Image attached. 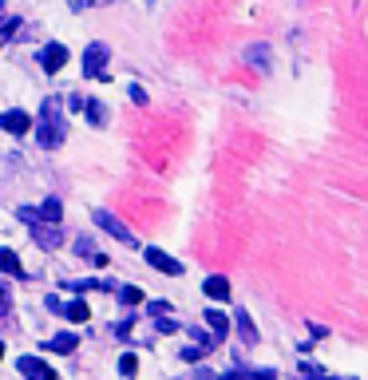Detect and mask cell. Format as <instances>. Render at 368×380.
Here are the masks:
<instances>
[{"instance_id":"20","label":"cell","mask_w":368,"mask_h":380,"mask_svg":"<svg viewBox=\"0 0 368 380\" xmlns=\"http://www.w3.org/2000/svg\"><path fill=\"white\" fill-rule=\"evenodd\" d=\"M60 313H64L67 321H87V305H83V301H72V305H64Z\"/></svg>"},{"instance_id":"26","label":"cell","mask_w":368,"mask_h":380,"mask_svg":"<svg viewBox=\"0 0 368 380\" xmlns=\"http://www.w3.org/2000/svg\"><path fill=\"white\" fill-rule=\"evenodd\" d=\"M297 372H301V377H325V368H321V364H309V361L297 364Z\"/></svg>"},{"instance_id":"33","label":"cell","mask_w":368,"mask_h":380,"mask_svg":"<svg viewBox=\"0 0 368 380\" xmlns=\"http://www.w3.org/2000/svg\"><path fill=\"white\" fill-rule=\"evenodd\" d=\"M0 357H4V345H0Z\"/></svg>"},{"instance_id":"4","label":"cell","mask_w":368,"mask_h":380,"mask_svg":"<svg viewBox=\"0 0 368 380\" xmlns=\"http://www.w3.org/2000/svg\"><path fill=\"white\" fill-rule=\"evenodd\" d=\"M91 218H96V226H103V230H107V234H111L115 242H123V246H135V234H131L127 226H123V222L115 218L111 210H96Z\"/></svg>"},{"instance_id":"29","label":"cell","mask_w":368,"mask_h":380,"mask_svg":"<svg viewBox=\"0 0 368 380\" xmlns=\"http://www.w3.org/2000/svg\"><path fill=\"white\" fill-rule=\"evenodd\" d=\"M131 321H135V317H123V321L115 325V337H131Z\"/></svg>"},{"instance_id":"22","label":"cell","mask_w":368,"mask_h":380,"mask_svg":"<svg viewBox=\"0 0 368 380\" xmlns=\"http://www.w3.org/2000/svg\"><path fill=\"white\" fill-rule=\"evenodd\" d=\"M8 313H12V289H8V285H0V321H4Z\"/></svg>"},{"instance_id":"5","label":"cell","mask_w":368,"mask_h":380,"mask_svg":"<svg viewBox=\"0 0 368 380\" xmlns=\"http://www.w3.org/2000/svg\"><path fill=\"white\" fill-rule=\"evenodd\" d=\"M0 131H8V135H28V131H32V115L20 111V107L0 111Z\"/></svg>"},{"instance_id":"19","label":"cell","mask_w":368,"mask_h":380,"mask_svg":"<svg viewBox=\"0 0 368 380\" xmlns=\"http://www.w3.org/2000/svg\"><path fill=\"white\" fill-rule=\"evenodd\" d=\"M143 297H147L143 289H135V285H119V301H123L127 309H131V305H139Z\"/></svg>"},{"instance_id":"18","label":"cell","mask_w":368,"mask_h":380,"mask_svg":"<svg viewBox=\"0 0 368 380\" xmlns=\"http://www.w3.org/2000/svg\"><path fill=\"white\" fill-rule=\"evenodd\" d=\"M60 218H64L60 198H44V206H40V222H60Z\"/></svg>"},{"instance_id":"27","label":"cell","mask_w":368,"mask_h":380,"mask_svg":"<svg viewBox=\"0 0 368 380\" xmlns=\"http://www.w3.org/2000/svg\"><path fill=\"white\" fill-rule=\"evenodd\" d=\"M67 4L80 12V8H96V4H115V0H67Z\"/></svg>"},{"instance_id":"25","label":"cell","mask_w":368,"mask_h":380,"mask_svg":"<svg viewBox=\"0 0 368 380\" xmlns=\"http://www.w3.org/2000/svg\"><path fill=\"white\" fill-rule=\"evenodd\" d=\"M147 301V297H143ZM147 313L151 317H162V313H171V305H166V301H147Z\"/></svg>"},{"instance_id":"30","label":"cell","mask_w":368,"mask_h":380,"mask_svg":"<svg viewBox=\"0 0 368 380\" xmlns=\"http://www.w3.org/2000/svg\"><path fill=\"white\" fill-rule=\"evenodd\" d=\"M131 99H135V103H147V92L139 87V83H131Z\"/></svg>"},{"instance_id":"32","label":"cell","mask_w":368,"mask_h":380,"mask_svg":"<svg viewBox=\"0 0 368 380\" xmlns=\"http://www.w3.org/2000/svg\"><path fill=\"white\" fill-rule=\"evenodd\" d=\"M83 99H87V95H67V107L80 111V107H83Z\"/></svg>"},{"instance_id":"2","label":"cell","mask_w":368,"mask_h":380,"mask_svg":"<svg viewBox=\"0 0 368 380\" xmlns=\"http://www.w3.org/2000/svg\"><path fill=\"white\" fill-rule=\"evenodd\" d=\"M107 60H111V48L107 44H87L83 48V79H107Z\"/></svg>"},{"instance_id":"16","label":"cell","mask_w":368,"mask_h":380,"mask_svg":"<svg viewBox=\"0 0 368 380\" xmlns=\"http://www.w3.org/2000/svg\"><path fill=\"white\" fill-rule=\"evenodd\" d=\"M246 60L254 63L257 72H266V67H270V48H266V44H254V48H246Z\"/></svg>"},{"instance_id":"28","label":"cell","mask_w":368,"mask_h":380,"mask_svg":"<svg viewBox=\"0 0 368 380\" xmlns=\"http://www.w3.org/2000/svg\"><path fill=\"white\" fill-rule=\"evenodd\" d=\"M159 332H178V321H171V317L162 313L159 317Z\"/></svg>"},{"instance_id":"34","label":"cell","mask_w":368,"mask_h":380,"mask_svg":"<svg viewBox=\"0 0 368 380\" xmlns=\"http://www.w3.org/2000/svg\"><path fill=\"white\" fill-rule=\"evenodd\" d=\"M0 12H4V4H0Z\"/></svg>"},{"instance_id":"13","label":"cell","mask_w":368,"mask_h":380,"mask_svg":"<svg viewBox=\"0 0 368 380\" xmlns=\"http://www.w3.org/2000/svg\"><path fill=\"white\" fill-rule=\"evenodd\" d=\"M202 289H206V297H214V301H226V297H230V282H226L222 273L206 277V282H202Z\"/></svg>"},{"instance_id":"6","label":"cell","mask_w":368,"mask_h":380,"mask_svg":"<svg viewBox=\"0 0 368 380\" xmlns=\"http://www.w3.org/2000/svg\"><path fill=\"white\" fill-rule=\"evenodd\" d=\"M64 63H67V48L64 44H44L40 48V67H44L48 76H56Z\"/></svg>"},{"instance_id":"10","label":"cell","mask_w":368,"mask_h":380,"mask_svg":"<svg viewBox=\"0 0 368 380\" xmlns=\"http://www.w3.org/2000/svg\"><path fill=\"white\" fill-rule=\"evenodd\" d=\"M76 348H80L76 332H56L52 341H44V352H76Z\"/></svg>"},{"instance_id":"3","label":"cell","mask_w":368,"mask_h":380,"mask_svg":"<svg viewBox=\"0 0 368 380\" xmlns=\"http://www.w3.org/2000/svg\"><path fill=\"white\" fill-rule=\"evenodd\" d=\"M28 230H32V242L40 246V250H60V246H64V230H60V222H32Z\"/></svg>"},{"instance_id":"8","label":"cell","mask_w":368,"mask_h":380,"mask_svg":"<svg viewBox=\"0 0 368 380\" xmlns=\"http://www.w3.org/2000/svg\"><path fill=\"white\" fill-rule=\"evenodd\" d=\"M20 377H32V380H56V372H52V364H44L40 357H20Z\"/></svg>"},{"instance_id":"11","label":"cell","mask_w":368,"mask_h":380,"mask_svg":"<svg viewBox=\"0 0 368 380\" xmlns=\"http://www.w3.org/2000/svg\"><path fill=\"white\" fill-rule=\"evenodd\" d=\"M234 325H238V337H241V345H257V329H254V321H250V313L246 309H238V317H234Z\"/></svg>"},{"instance_id":"21","label":"cell","mask_w":368,"mask_h":380,"mask_svg":"<svg viewBox=\"0 0 368 380\" xmlns=\"http://www.w3.org/2000/svg\"><path fill=\"white\" fill-rule=\"evenodd\" d=\"M119 372H123V377H135V372H139V357H135V352H123V361H119Z\"/></svg>"},{"instance_id":"9","label":"cell","mask_w":368,"mask_h":380,"mask_svg":"<svg viewBox=\"0 0 368 380\" xmlns=\"http://www.w3.org/2000/svg\"><path fill=\"white\" fill-rule=\"evenodd\" d=\"M76 253H80V257H87L91 266H107V253L99 250V246H96V242H91L87 234H80V237H76Z\"/></svg>"},{"instance_id":"23","label":"cell","mask_w":368,"mask_h":380,"mask_svg":"<svg viewBox=\"0 0 368 380\" xmlns=\"http://www.w3.org/2000/svg\"><path fill=\"white\" fill-rule=\"evenodd\" d=\"M206 352H210V348L206 345H186V348H182V361H202V357H206Z\"/></svg>"},{"instance_id":"31","label":"cell","mask_w":368,"mask_h":380,"mask_svg":"<svg viewBox=\"0 0 368 380\" xmlns=\"http://www.w3.org/2000/svg\"><path fill=\"white\" fill-rule=\"evenodd\" d=\"M44 305H48V309H52V313H60V309H64V301H60V297H56V293H48V301H44Z\"/></svg>"},{"instance_id":"12","label":"cell","mask_w":368,"mask_h":380,"mask_svg":"<svg viewBox=\"0 0 368 380\" xmlns=\"http://www.w3.org/2000/svg\"><path fill=\"white\" fill-rule=\"evenodd\" d=\"M206 332L214 337V341H222L226 332H230V317L218 313V309H210V313H206Z\"/></svg>"},{"instance_id":"1","label":"cell","mask_w":368,"mask_h":380,"mask_svg":"<svg viewBox=\"0 0 368 380\" xmlns=\"http://www.w3.org/2000/svg\"><path fill=\"white\" fill-rule=\"evenodd\" d=\"M67 135V123H64V107H60V99H44V107H40V123H36V142L52 151V147H60Z\"/></svg>"},{"instance_id":"14","label":"cell","mask_w":368,"mask_h":380,"mask_svg":"<svg viewBox=\"0 0 368 380\" xmlns=\"http://www.w3.org/2000/svg\"><path fill=\"white\" fill-rule=\"evenodd\" d=\"M0 273H8V277H24V266H20V257L12 250H4L0 246Z\"/></svg>"},{"instance_id":"17","label":"cell","mask_w":368,"mask_h":380,"mask_svg":"<svg viewBox=\"0 0 368 380\" xmlns=\"http://www.w3.org/2000/svg\"><path fill=\"white\" fill-rule=\"evenodd\" d=\"M64 289H72V293H83V289H115V282H96V277H83V282H64Z\"/></svg>"},{"instance_id":"15","label":"cell","mask_w":368,"mask_h":380,"mask_svg":"<svg viewBox=\"0 0 368 380\" xmlns=\"http://www.w3.org/2000/svg\"><path fill=\"white\" fill-rule=\"evenodd\" d=\"M80 111H87L91 127H103V123H107V107H103L99 99H83V107H80Z\"/></svg>"},{"instance_id":"24","label":"cell","mask_w":368,"mask_h":380,"mask_svg":"<svg viewBox=\"0 0 368 380\" xmlns=\"http://www.w3.org/2000/svg\"><path fill=\"white\" fill-rule=\"evenodd\" d=\"M17 218L32 226V222H40V210H32V206H17Z\"/></svg>"},{"instance_id":"7","label":"cell","mask_w":368,"mask_h":380,"mask_svg":"<svg viewBox=\"0 0 368 380\" xmlns=\"http://www.w3.org/2000/svg\"><path fill=\"white\" fill-rule=\"evenodd\" d=\"M143 257H147L155 269H159V273H166V277H178V273H182V266H178L175 257H171V253H162V250H155V246H147Z\"/></svg>"}]
</instances>
